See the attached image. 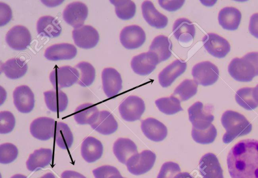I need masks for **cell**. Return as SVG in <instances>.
I'll return each instance as SVG.
<instances>
[{
    "label": "cell",
    "mask_w": 258,
    "mask_h": 178,
    "mask_svg": "<svg viewBox=\"0 0 258 178\" xmlns=\"http://www.w3.org/2000/svg\"><path fill=\"white\" fill-rule=\"evenodd\" d=\"M227 163L232 178H258V140L239 141L230 150Z\"/></svg>",
    "instance_id": "obj_1"
},
{
    "label": "cell",
    "mask_w": 258,
    "mask_h": 178,
    "mask_svg": "<svg viewBox=\"0 0 258 178\" xmlns=\"http://www.w3.org/2000/svg\"><path fill=\"white\" fill-rule=\"evenodd\" d=\"M228 72L233 78L241 82H249L258 75V52L246 54L242 58H235L230 62Z\"/></svg>",
    "instance_id": "obj_2"
},
{
    "label": "cell",
    "mask_w": 258,
    "mask_h": 178,
    "mask_svg": "<svg viewBox=\"0 0 258 178\" xmlns=\"http://www.w3.org/2000/svg\"><path fill=\"white\" fill-rule=\"evenodd\" d=\"M221 120L226 131L223 137L224 143H229L238 137L247 135L252 130V125L247 119L243 115L234 111L225 112Z\"/></svg>",
    "instance_id": "obj_3"
},
{
    "label": "cell",
    "mask_w": 258,
    "mask_h": 178,
    "mask_svg": "<svg viewBox=\"0 0 258 178\" xmlns=\"http://www.w3.org/2000/svg\"><path fill=\"white\" fill-rule=\"evenodd\" d=\"M80 73L71 66H55L50 73L49 80L55 90L69 87L78 82Z\"/></svg>",
    "instance_id": "obj_4"
},
{
    "label": "cell",
    "mask_w": 258,
    "mask_h": 178,
    "mask_svg": "<svg viewBox=\"0 0 258 178\" xmlns=\"http://www.w3.org/2000/svg\"><path fill=\"white\" fill-rule=\"evenodd\" d=\"M156 154L149 150L143 151L128 159L126 165L130 173L134 175H141L149 171L154 166L156 161Z\"/></svg>",
    "instance_id": "obj_5"
},
{
    "label": "cell",
    "mask_w": 258,
    "mask_h": 178,
    "mask_svg": "<svg viewBox=\"0 0 258 178\" xmlns=\"http://www.w3.org/2000/svg\"><path fill=\"white\" fill-rule=\"evenodd\" d=\"M194 80L198 84L211 85L218 80L219 71L218 67L210 61H203L196 64L192 69Z\"/></svg>",
    "instance_id": "obj_6"
},
{
    "label": "cell",
    "mask_w": 258,
    "mask_h": 178,
    "mask_svg": "<svg viewBox=\"0 0 258 178\" xmlns=\"http://www.w3.org/2000/svg\"><path fill=\"white\" fill-rule=\"evenodd\" d=\"M145 110L144 101L135 96L128 97L119 106V112L122 118L127 122L140 119Z\"/></svg>",
    "instance_id": "obj_7"
},
{
    "label": "cell",
    "mask_w": 258,
    "mask_h": 178,
    "mask_svg": "<svg viewBox=\"0 0 258 178\" xmlns=\"http://www.w3.org/2000/svg\"><path fill=\"white\" fill-rule=\"evenodd\" d=\"M88 15L87 6L80 2L69 4L63 12V18L69 25L75 28L83 26Z\"/></svg>",
    "instance_id": "obj_8"
},
{
    "label": "cell",
    "mask_w": 258,
    "mask_h": 178,
    "mask_svg": "<svg viewBox=\"0 0 258 178\" xmlns=\"http://www.w3.org/2000/svg\"><path fill=\"white\" fill-rule=\"evenodd\" d=\"M72 35L75 44L78 47L85 49L94 47L99 40L98 31L90 25H83L74 29Z\"/></svg>",
    "instance_id": "obj_9"
},
{
    "label": "cell",
    "mask_w": 258,
    "mask_h": 178,
    "mask_svg": "<svg viewBox=\"0 0 258 178\" xmlns=\"http://www.w3.org/2000/svg\"><path fill=\"white\" fill-rule=\"evenodd\" d=\"M6 41L13 49L23 50L29 46L31 35L28 29L22 25L12 28L7 33Z\"/></svg>",
    "instance_id": "obj_10"
},
{
    "label": "cell",
    "mask_w": 258,
    "mask_h": 178,
    "mask_svg": "<svg viewBox=\"0 0 258 178\" xmlns=\"http://www.w3.org/2000/svg\"><path fill=\"white\" fill-rule=\"evenodd\" d=\"M119 39L122 46L126 49H136L145 42L146 34L140 26L131 25L121 30Z\"/></svg>",
    "instance_id": "obj_11"
},
{
    "label": "cell",
    "mask_w": 258,
    "mask_h": 178,
    "mask_svg": "<svg viewBox=\"0 0 258 178\" xmlns=\"http://www.w3.org/2000/svg\"><path fill=\"white\" fill-rule=\"evenodd\" d=\"M202 41L206 50L215 57L224 58L230 51L229 43L216 34H207L203 37Z\"/></svg>",
    "instance_id": "obj_12"
},
{
    "label": "cell",
    "mask_w": 258,
    "mask_h": 178,
    "mask_svg": "<svg viewBox=\"0 0 258 178\" xmlns=\"http://www.w3.org/2000/svg\"><path fill=\"white\" fill-rule=\"evenodd\" d=\"M159 63L158 56L154 53L148 51L134 56L131 61V67L137 74L147 75L155 69Z\"/></svg>",
    "instance_id": "obj_13"
},
{
    "label": "cell",
    "mask_w": 258,
    "mask_h": 178,
    "mask_svg": "<svg viewBox=\"0 0 258 178\" xmlns=\"http://www.w3.org/2000/svg\"><path fill=\"white\" fill-rule=\"evenodd\" d=\"M55 121L49 117H39L30 124V131L35 138L42 141L50 139L54 136Z\"/></svg>",
    "instance_id": "obj_14"
},
{
    "label": "cell",
    "mask_w": 258,
    "mask_h": 178,
    "mask_svg": "<svg viewBox=\"0 0 258 178\" xmlns=\"http://www.w3.org/2000/svg\"><path fill=\"white\" fill-rule=\"evenodd\" d=\"M14 104L21 113L27 114L34 108V95L30 88L26 85L17 87L13 92Z\"/></svg>",
    "instance_id": "obj_15"
},
{
    "label": "cell",
    "mask_w": 258,
    "mask_h": 178,
    "mask_svg": "<svg viewBox=\"0 0 258 178\" xmlns=\"http://www.w3.org/2000/svg\"><path fill=\"white\" fill-rule=\"evenodd\" d=\"M203 104L197 102L192 105L188 109L189 120L192 127L198 130L207 129L212 124L214 116L204 110Z\"/></svg>",
    "instance_id": "obj_16"
},
{
    "label": "cell",
    "mask_w": 258,
    "mask_h": 178,
    "mask_svg": "<svg viewBox=\"0 0 258 178\" xmlns=\"http://www.w3.org/2000/svg\"><path fill=\"white\" fill-rule=\"evenodd\" d=\"M103 89L108 98L117 95L122 87L120 73L114 68H106L102 72Z\"/></svg>",
    "instance_id": "obj_17"
},
{
    "label": "cell",
    "mask_w": 258,
    "mask_h": 178,
    "mask_svg": "<svg viewBox=\"0 0 258 178\" xmlns=\"http://www.w3.org/2000/svg\"><path fill=\"white\" fill-rule=\"evenodd\" d=\"M199 168L203 178H224L218 159L213 153L204 155L200 160Z\"/></svg>",
    "instance_id": "obj_18"
},
{
    "label": "cell",
    "mask_w": 258,
    "mask_h": 178,
    "mask_svg": "<svg viewBox=\"0 0 258 178\" xmlns=\"http://www.w3.org/2000/svg\"><path fill=\"white\" fill-rule=\"evenodd\" d=\"M141 128L144 134L154 142L162 141L167 135V127L162 122L153 118L143 120Z\"/></svg>",
    "instance_id": "obj_19"
},
{
    "label": "cell",
    "mask_w": 258,
    "mask_h": 178,
    "mask_svg": "<svg viewBox=\"0 0 258 178\" xmlns=\"http://www.w3.org/2000/svg\"><path fill=\"white\" fill-rule=\"evenodd\" d=\"M186 63L181 60H176L164 68L159 74L158 79L163 87H167L185 71Z\"/></svg>",
    "instance_id": "obj_20"
},
{
    "label": "cell",
    "mask_w": 258,
    "mask_h": 178,
    "mask_svg": "<svg viewBox=\"0 0 258 178\" xmlns=\"http://www.w3.org/2000/svg\"><path fill=\"white\" fill-rule=\"evenodd\" d=\"M77 50L73 44L61 43L48 47L44 53L45 57L51 61L69 60L75 57Z\"/></svg>",
    "instance_id": "obj_21"
},
{
    "label": "cell",
    "mask_w": 258,
    "mask_h": 178,
    "mask_svg": "<svg viewBox=\"0 0 258 178\" xmlns=\"http://www.w3.org/2000/svg\"><path fill=\"white\" fill-rule=\"evenodd\" d=\"M103 151L102 143L93 137H88L83 141L81 152L84 159L92 163L100 159Z\"/></svg>",
    "instance_id": "obj_22"
},
{
    "label": "cell",
    "mask_w": 258,
    "mask_h": 178,
    "mask_svg": "<svg viewBox=\"0 0 258 178\" xmlns=\"http://www.w3.org/2000/svg\"><path fill=\"white\" fill-rule=\"evenodd\" d=\"M142 11L144 19L150 26L156 29H162L167 25V17L158 12L151 1L143 2Z\"/></svg>",
    "instance_id": "obj_23"
},
{
    "label": "cell",
    "mask_w": 258,
    "mask_h": 178,
    "mask_svg": "<svg viewBox=\"0 0 258 178\" xmlns=\"http://www.w3.org/2000/svg\"><path fill=\"white\" fill-rule=\"evenodd\" d=\"M113 151L118 160L123 164H126L130 158L138 153L136 144L125 138H120L114 143Z\"/></svg>",
    "instance_id": "obj_24"
},
{
    "label": "cell",
    "mask_w": 258,
    "mask_h": 178,
    "mask_svg": "<svg viewBox=\"0 0 258 178\" xmlns=\"http://www.w3.org/2000/svg\"><path fill=\"white\" fill-rule=\"evenodd\" d=\"M52 155V151L49 148H41L35 150L27 160V169L33 171L45 167L50 163Z\"/></svg>",
    "instance_id": "obj_25"
},
{
    "label": "cell",
    "mask_w": 258,
    "mask_h": 178,
    "mask_svg": "<svg viewBox=\"0 0 258 178\" xmlns=\"http://www.w3.org/2000/svg\"><path fill=\"white\" fill-rule=\"evenodd\" d=\"M37 31L40 36L56 38L61 33V27L58 20L50 16L41 17L37 23Z\"/></svg>",
    "instance_id": "obj_26"
},
{
    "label": "cell",
    "mask_w": 258,
    "mask_h": 178,
    "mask_svg": "<svg viewBox=\"0 0 258 178\" xmlns=\"http://www.w3.org/2000/svg\"><path fill=\"white\" fill-rule=\"evenodd\" d=\"M45 102L47 108L53 112L64 111L68 105L67 95L59 90H51L44 92Z\"/></svg>",
    "instance_id": "obj_27"
},
{
    "label": "cell",
    "mask_w": 258,
    "mask_h": 178,
    "mask_svg": "<svg viewBox=\"0 0 258 178\" xmlns=\"http://www.w3.org/2000/svg\"><path fill=\"white\" fill-rule=\"evenodd\" d=\"M173 33L178 41L188 43L194 39L196 29L194 25L188 19L181 18L175 21Z\"/></svg>",
    "instance_id": "obj_28"
},
{
    "label": "cell",
    "mask_w": 258,
    "mask_h": 178,
    "mask_svg": "<svg viewBox=\"0 0 258 178\" xmlns=\"http://www.w3.org/2000/svg\"><path fill=\"white\" fill-rule=\"evenodd\" d=\"M91 126L99 133L107 135L117 130L118 124L111 113L107 111H102L100 112L97 120Z\"/></svg>",
    "instance_id": "obj_29"
},
{
    "label": "cell",
    "mask_w": 258,
    "mask_h": 178,
    "mask_svg": "<svg viewBox=\"0 0 258 178\" xmlns=\"http://www.w3.org/2000/svg\"><path fill=\"white\" fill-rule=\"evenodd\" d=\"M241 19L240 12L234 7H225L218 15L219 24L225 30L234 31L238 28Z\"/></svg>",
    "instance_id": "obj_30"
},
{
    "label": "cell",
    "mask_w": 258,
    "mask_h": 178,
    "mask_svg": "<svg viewBox=\"0 0 258 178\" xmlns=\"http://www.w3.org/2000/svg\"><path fill=\"white\" fill-rule=\"evenodd\" d=\"M100 112L97 106L93 104H83L75 110L74 117L80 125H92L97 119Z\"/></svg>",
    "instance_id": "obj_31"
},
{
    "label": "cell",
    "mask_w": 258,
    "mask_h": 178,
    "mask_svg": "<svg viewBox=\"0 0 258 178\" xmlns=\"http://www.w3.org/2000/svg\"><path fill=\"white\" fill-rule=\"evenodd\" d=\"M1 69L7 77L15 79L22 77L26 74L28 65L25 61L20 58H13L2 64Z\"/></svg>",
    "instance_id": "obj_32"
},
{
    "label": "cell",
    "mask_w": 258,
    "mask_h": 178,
    "mask_svg": "<svg viewBox=\"0 0 258 178\" xmlns=\"http://www.w3.org/2000/svg\"><path fill=\"white\" fill-rule=\"evenodd\" d=\"M172 43L167 37L159 35L153 40L149 51L155 53L159 62L167 60L171 55Z\"/></svg>",
    "instance_id": "obj_33"
},
{
    "label": "cell",
    "mask_w": 258,
    "mask_h": 178,
    "mask_svg": "<svg viewBox=\"0 0 258 178\" xmlns=\"http://www.w3.org/2000/svg\"><path fill=\"white\" fill-rule=\"evenodd\" d=\"M74 141L73 133L69 126L62 122H58L55 131V141L59 147L68 149Z\"/></svg>",
    "instance_id": "obj_34"
},
{
    "label": "cell",
    "mask_w": 258,
    "mask_h": 178,
    "mask_svg": "<svg viewBox=\"0 0 258 178\" xmlns=\"http://www.w3.org/2000/svg\"><path fill=\"white\" fill-rule=\"evenodd\" d=\"M237 103L247 110H252L258 107L254 99L253 87H243L238 90L235 94Z\"/></svg>",
    "instance_id": "obj_35"
},
{
    "label": "cell",
    "mask_w": 258,
    "mask_h": 178,
    "mask_svg": "<svg viewBox=\"0 0 258 178\" xmlns=\"http://www.w3.org/2000/svg\"><path fill=\"white\" fill-rule=\"evenodd\" d=\"M155 102L159 111L166 115H173L183 110L180 101L173 95L158 99Z\"/></svg>",
    "instance_id": "obj_36"
},
{
    "label": "cell",
    "mask_w": 258,
    "mask_h": 178,
    "mask_svg": "<svg viewBox=\"0 0 258 178\" xmlns=\"http://www.w3.org/2000/svg\"><path fill=\"white\" fill-rule=\"evenodd\" d=\"M110 3L115 6L117 16L123 20H128L134 17L136 6L132 1L111 0Z\"/></svg>",
    "instance_id": "obj_37"
},
{
    "label": "cell",
    "mask_w": 258,
    "mask_h": 178,
    "mask_svg": "<svg viewBox=\"0 0 258 178\" xmlns=\"http://www.w3.org/2000/svg\"><path fill=\"white\" fill-rule=\"evenodd\" d=\"M75 67L80 71V77L78 81V84L83 87L91 85L93 82L96 75L94 67L90 63L83 61L79 63Z\"/></svg>",
    "instance_id": "obj_38"
},
{
    "label": "cell",
    "mask_w": 258,
    "mask_h": 178,
    "mask_svg": "<svg viewBox=\"0 0 258 178\" xmlns=\"http://www.w3.org/2000/svg\"><path fill=\"white\" fill-rule=\"evenodd\" d=\"M198 86L194 80L185 79L175 88L172 95L178 96L181 101H187L197 94Z\"/></svg>",
    "instance_id": "obj_39"
},
{
    "label": "cell",
    "mask_w": 258,
    "mask_h": 178,
    "mask_svg": "<svg viewBox=\"0 0 258 178\" xmlns=\"http://www.w3.org/2000/svg\"><path fill=\"white\" fill-rule=\"evenodd\" d=\"M217 135V130L213 124L205 130H198L192 127L191 131V136L194 140L202 144L212 143L215 140Z\"/></svg>",
    "instance_id": "obj_40"
},
{
    "label": "cell",
    "mask_w": 258,
    "mask_h": 178,
    "mask_svg": "<svg viewBox=\"0 0 258 178\" xmlns=\"http://www.w3.org/2000/svg\"><path fill=\"white\" fill-rule=\"evenodd\" d=\"M18 155V150L16 146L6 143L0 146V162L8 164L14 161Z\"/></svg>",
    "instance_id": "obj_41"
},
{
    "label": "cell",
    "mask_w": 258,
    "mask_h": 178,
    "mask_svg": "<svg viewBox=\"0 0 258 178\" xmlns=\"http://www.w3.org/2000/svg\"><path fill=\"white\" fill-rule=\"evenodd\" d=\"M16 119L14 115L9 111L0 112V133L8 134L14 129Z\"/></svg>",
    "instance_id": "obj_42"
},
{
    "label": "cell",
    "mask_w": 258,
    "mask_h": 178,
    "mask_svg": "<svg viewBox=\"0 0 258 178\" xmlns=\"http://www.w3.org/2000/svg\"><path fill=\"white\" fill-rule=\"evenodd\" d=\"M180 170L177 163L172 161L166 162L162 165L157 178H174Z\"/></svg>",
    "instance_id": "obj_43"
},
{
    "label": "cell",
    "mask_w": 258,
    "mask_h": 178,
    "mask_svg": "<svg viewBox=\"0 0 258 178\" xmlns=\"http://www.w3.org/2000/svg\"><path fill=\"white\" fill-rule=\"evenodd\" d=\"M95 178H109L112 175L119 174V170L115 167L110 165H103L93 170Z\"/></svg>",
    "instance_id": "obj_44"
},
{
    "label": "cell",
    "mask_w": 258,
    "mask_h": 178,
    "mask_svg": "<svg viewBox=\"0 0 258 178\" xmlns=\"http://www.w3.org/2000/svg\"><path fill=\"white\" fill-rule=\"evenodd\" d=\"M12 18V11L7 4L0 2V26L8 23Z\"/></svg>",
    "instance_id": "obj_45"
},
{
    "label": "cell",
    "mask_w": 258,
    "mask_h": 178,
    "mask_svg": "<svg viewBox=\"0 0 258 178\" xmlns=\"http://www.w3.org/2000/svg\"><path fill=\"white\" fill-rule=\"evenodd\" d=\"M184 0L165 1L159 0L160 6L166 11L174 12L180 9L184 3Z\"/></svg>",
    "instance_id": "obj_46"
},
{
    "label": "cell",
    "mask_w": 258,
    "mask_h": 178,
    "mask_svg": "<svg viewBox=\"0 0 258 178\" xmlns=\"http://www.w3.org/2000/svg\"><path fill=\"white\" fill-rule=\"evenodd\" d=\"M248 29L252 36L258 38V13L254 14L251 16Z\"/></svg>",
    "instance_id": "obj_47"
},
{
    "label": "cell",
    "mask_w": 258,
    "mask_h": 178,
    "mask_svg": "<svg viewBox=\"0 0 258 178\" xmlns=\"http://www.w3.org/2000/svg\"><path fill=\"white\" fill-rule=\"evenodd\" d=\"M61 178H86L82 174L74 170H66L61 175Z\"/></svg>",
    "instance_id": "obj_48"
},
{
    "label": "cell",
    "mask_w": 258,
    "mask_h": 178,
    "mask_svg": "<svg viewBox=\"0 0 258 178\" xmlns=\"http://www.w3.org/2000/svg\"><path fill=\"white\" fill-rule=\"evenodd\" d=\"M174 178H194L189 173L187 172H179L175 175Z\"/></svg>",
    "instance_id": "obj_49"
},
{
    "label": "cell",
    "mask_w": 258,
    "mask_h": 178,
    "mask_svg": "<svg viewBox=\"0 0 258 178\" xmlns=\"http://www.w3.org/2000/svg\"><path fill=\"white\" fill-rule=\"evenodd\" d=\"M253 95L255 100L258 103V84L253 88Z\"/></svg>",
    "instance_id": "obj_50"
},
{
    "label": "cell",
    "mask_w": 258,
    "mask_h": 178,
    "mask_svg": "<svg viewBox=\"0 0 258 178\" xmlns=\"http://www.w3.org/2000/svg\"><path fill=\"white\" fill-rule=\"evenodd\" d=\"M40 178H55V176L54 175L53 173L51 172H48Z\"/></svg>",
    "instance_id": "obj_51"
},
{
    "label": "cell",
    "mask_w": 258,
    "mask_h": 178,
    "mask_svg": "<svg viewBox=\"0 0 258 178\" xmlns=\"http://www.w3.org/2000/svg\"><path fill=\"white\" fill-rule=\"evenodd\" d=\"M11 178H27V177L21 174H16L13 175Z\"/></svg>",
    "instance_id": "obj_52"
},
{
    "label": "cell",
    "mask_w": 258,
    "mask_h": 178,
    "mask_svg": "<svg viewBox=\"0 0 258 178\" xmlns=\"http://www.w3.org/2000/svg\"><path fill=\"white\" fill-rule=\"evenodd\" d=\"M109 178H125V177H122L120 174H116V175H112L111 177H110Z\"/></svg>",
    "instance_id": "obj_53"
}]
</instances>
